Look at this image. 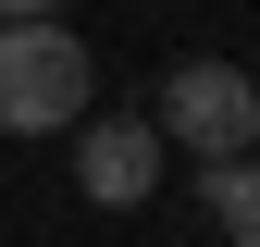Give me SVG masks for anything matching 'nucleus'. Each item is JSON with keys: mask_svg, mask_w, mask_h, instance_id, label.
<instances>
[{"mask_svg": "<svg viewBox=\"0 0 260 247\" xmlns=\"http://www.w3.org/2000/svg\"><path fill=\"white\" fill-rule=\"evenodd\" d=\"M100 99V62L75 25H0V136H75Z\"/></svg>", "mask_w": 260, "mask_h": 247, "instance_id": "obj_1", "label": "nucleus"}, {"mask_svg": "<svg viewBox=\"0 0 260 247\" xmlns=\"http://www.w3.org/2000/svg\"><path fill=\"white\" fill-rule=\"evenodd\" d=\"M161 148H199V161H236V148L260 136V74L248 62H223V50H186L174 74H161Z\"/></svg>", "mask_w": 260, "mask_h": 247, "instance_id": "obj_2", "label": "nucleus"}, {"mask_svg": "<svg viewBox=\"0 0 260 247\" xmlns=\"http://www.w3.org/2000/svg\"><path fill=\"white\" fill-rule=\"evenodd\" d=\"M161 124L149 111H112V124H75V185H87V210H137L149 185H161Z\"/></svg>", "mask_w": 260, "mask_h": 247, "instance_id": "obj_3", "label": "nucleus"}, {"mask_svg": "<svg viewBox=\"0 0 260 247\" xmlns=\"http://www.w3.org/2000/svg\"><path fill=\"white\" fill-rule=\"evenodd\" d=\"M199 210L223 223V247H260V161H248V148L199 173Z\"/></svg>", "mask_w": 260, "mask_h": 247, "instance_id": "obj_4", "label": "nucleus"}, {"mask_svg": "<svg viewBox=\"0 0 260 247\" xmlns=\"http://www.w3.org/2000/svg\"><path fill=\"white\" fill-rule=\"evenodd\" d=\"M38 13H62V0H0V25H38Z\"/></svg>", "mask_w": 260, "mask_h": 247, "instance_id": "obj_5", "label": "nucleus"}]
</instances>
